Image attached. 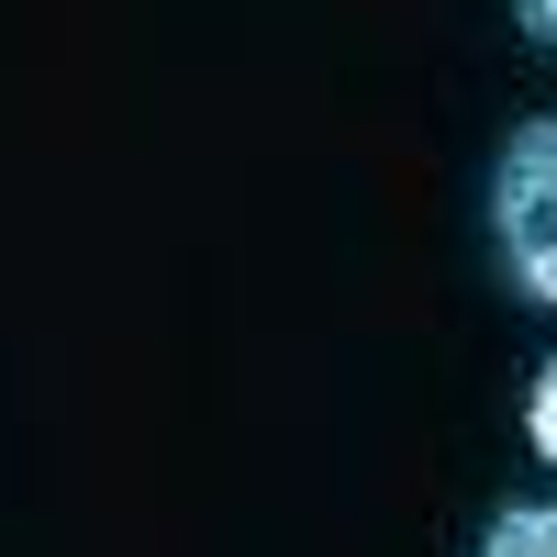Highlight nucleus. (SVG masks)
<instances>
[{
    "label": "nucleus",
    "mask_w": 557,
    "mask_h": 557,
    "mask_svg": "<svg viewBox=\"0 0 557 557\" xmlns=\"http://www.w3.org/2000/svg\"><path fill=\"white\" fill-rule=\"evenodd\" d=\"M491 246L524 301H557V112H524L491 157Z\"/></svg>",
    "instance_id": "obj_1"
},
{
    "label": "nucleus",
    "mask_w": 557,
    "mask_h": 557,
    "mask_svg": "<svg viewBox=\"0 0 557 557\" xmlns=\"http://www.w3.org/2000/svg\"><path fill=\"white\" fill-rule=\"evenodd\" d=\"M480 557H557V502H513V513H491Z\"/></svg>",
    "instance_id": "obj_2"
},
{
    "label": "nucleus",
    "mask_w": 557,
    "mask_h": 557,
    "mask_svg": "<svg viewBox=\"0 0 557 557\" xmlns=\"http://www.w3.org/2000/svg\"><path fill=\"white\" fill-rule=\"evenodd\" d=\"M524 435H535V457L557 469V357L535 368V391H524Z\"/></svg>",
    "instance_id": "obj_3"
},
{
    "label": "nucleus",
    "mask_w": 557,
    "mask_h": 557,
    "mask_svg": "<svg viewBox=\"0 0 557 557\" xmlns=\"http://www.w3.org/2000/svg\"><path fill=\"white\" fill-rule=\"evenodd\" d=\"M513 23H524L535 45H557V0H513Z\"/></svg>",
    "instance_id": "obj_4"
}]
</instances>
